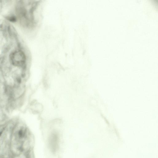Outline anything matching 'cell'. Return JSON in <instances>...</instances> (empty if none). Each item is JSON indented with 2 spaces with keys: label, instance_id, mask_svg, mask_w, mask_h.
I'll return each instance as SVG.
<instances>
[{
  "label": "cell",
  "instance_id": "cell-1",
  "mask_svg": "<svg viewBox=\"0 0 158 158\" xmlns=\"http://www.w3.org/2000/svg\"><path fill=\"white\" fill-rule=\"evenodd\" d=\"M10 59L12 64L15 66H20L25 63L26 58L24 53L22 51H15L10 55Z\"/></svg>",
  "mask_w": 158,
  "mask_h": 158
}]
</instances>
